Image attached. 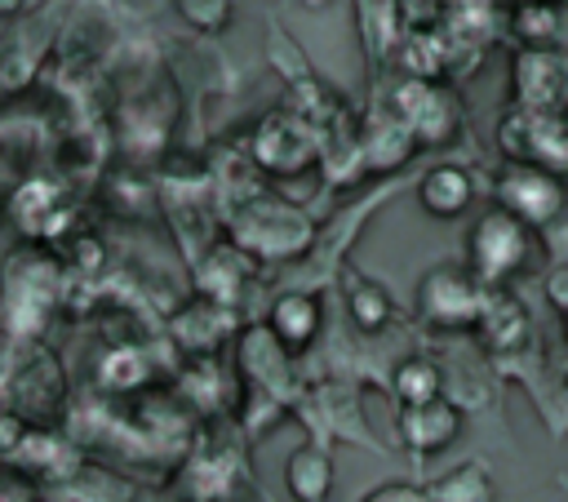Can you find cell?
Returning <instances> with one entry per match:
<instances>
[{
  "label": "cell",
  "mask_w": 568,
  "mask_h": 502,
  "mask_svg": "<svg viewBox=\"0 0 568 502\" xmlns=\"http://www.w3.org/2000/svg\"><path fill=\"white\" fill-rule=\"evenodd\" d=\"M532 253H537V227H528L501 204H488L466 231V267L488 289H506L532 262Z\"/></svg>",
  "instance_id": "cell-1"
},
{
  "label": "cell",
  "mask_w": 568,
  "mask_h": 502,
  "mask_svg": "<svg viewBox=\"0 0 568 502\" xmlns=\"http://www.w3.org/2000/svg\"><path fill=\"white\" fill-rule=\"evenodd\" d=\"M320 151H324V129L302 120L293 107H280V111L262 116L257 129L248 133L253 164L262 173H275V178H293V173L320 164Z\"/></svg>",
  "instance_id": "cell-2"
},
{
  "label": "cell",
  "mask_w": 568,
  "mask_h": 502,
  "mask_svg": "<svg viewBox=\"0 0 568 502\" xmlns=\"http://www.w3.org/2000/svg\"><path fill=\"white\" fill-rule=\"evenodd\" d=\"M488 284L470 271V267H457V262H444V267H430L422 280H417V293H413V307L426 324L435 329H475L479 315H484V302H488Z\"/></svg>",
  "instance_id": "cell-3"
},
{
  "label": "cell",
  "mask_w": 568,
  "mask_h": 502,
  "mask_svg": "<svg viewBox=\"0 0 568 502\" xmlns=\"http://www.w3.org/2000/svg\"><path fill=\"white\" fill-rule=\"evenodd\" d=\"M497 151L506 160H528V164H541V169L568 178V120H564V111L510 107L497 120Z\"/></svg>",
  "instance_id": "cell-4"
},
{
  "label": "cell",
  "mask_w": 568,
  "mask_h": 502,
  "mask_svg": "<svg viewBox=\"0 0 568 502\" xmlns=\"http://www.w3.org/2000/svg\"><path fill=\"white\" fill-rule=\"evenodd\" d=\"M493 204L510 209L515 218H524L528 227H546L564 213L568 204V182L541 164L528 160H506V169L493 182Z\"/></svg>",
  "instance_id": "cell-5"
},
{
  "label": "cell",
  "mask_w": 568,
  "mask_h": 502,
  "mask_svg": "<svg viewBox=\"0 0 568 502\" xmlns=\"http://www.w3.org/2000/svg\"><path fill=\"white\" fill-rule=\"evenodd\" d=\"M510 98L532 111H568V49L519 44L510 58Z\"/></svg>",
  "instance_id": "cell-6"
},
{
  "label": "cell",
  "mask_w": 568,
  "mask_h": 502,
  "mask_svg": "<svg viewBox=\"0 0 568 502\" xmlns=\"http://www.w3.org/2000/svg\"><path fill=\"white\" fill-rule=\"evenodd\" d=\"M386 107H390V111L413 129V138L426 142V147L457 138L462 107H457V98H453L444 84H435V80H426V76H404V80L390 89V102H386Z\"/></svg>",
  "instance_id": "cell-7"
},
{
  "label": "cell",
  "mask_w": 568,
  "mask_h": 502,
  "mask_svg": "<svg viewBox=\"0 0 568 502\" xmlns=\"http://www.w3.org/2000/svg\"><path fill=\"white\" fill-rule=\"evenodd\" d=\"M235 244L257 258H297L311 244V222L280 200H253L235 218Z\"/></svg>",
  "instance_id": "cell-8"
},
{
  "label": "cell",
  "mask_w": 568,
  "mask_h": 502,
  "mask_svg": "<svg viewBox=\"0 0 568 502\" xmlns=\"http://www.w3.org/2000/svg\"><path fill=\"white\" fill-rule=\"evenodd\" d=\"M457 435H462V409L453 400L435 395L422 404H399V440L408 444V453L417 458L444 453Z\"/></svg>",
  "instance_id": "cell-9"
},
{
  "label": "cell",
  "mask_w": 568,
  "mask_h": 502,
  "mask_svg": "<svg viewBox=\"0 0 568 502\" xmlns=\"http://www.w3.org/2000/svg\"><path fill=\"white\" fill-rule=\"evenodd\" d=\"M235 360L257 391H280V382L293 378V351L271 333V324H248L235 342Z\"/></svg>",
  "instance_id": "cell-10"
},
{
  "label": "cell",
  "mask_w": 568,
  "mask_h": 502,
  "mask_svg": "<svg viewBox=\"0 0 568 502\" xmlns=\"http://www.w3.org/2000/svg\"><path fill=\"white\" fill-rule=\"evenodd\" d=\"M266 324H271V333L297 355V351H306V347L320 338V329H324V307H320V298L306 293V289H284V293L271 302Z\"/></svg>",
  "instance_id": "cell-11"
},
{
  "label": "cell",
  "mask_w": 568,
  "mask_h": 502,
  "mask_svg": "<svg viewBox=\"0 0 568 502\" xmlns=\"http://www.w3.org/2000/svg\"><path fill=\"white\" fill-rule=\"evenodd\" d=\"M359 151H364V164H368V169L390 173V169H399V164L417 151V138H413V129H408L390 107H382L377 120H368V124L359 129Z\"/></svg>",
  "instance_id": "cell-12"
},
{
  "label": "cell",
  "mask_w": 568,
  "mask_h": 502,
  "mask_svg": "<svg viewBox=\"0 0 568 502\" xmlns=\"http://www.w3.org/2000/svg\"><path fill=\"white\" fill-rule=\"evenodd\" d=\"M417 204L430 218H462L475 204V178L462 164H430L417 178Z\"/></svg>",
  "instance_id": "cell-13"
},
{
  "label": "cell",
  "mask_w": 568,
  "mask_h": 502,
  "mask_svg": "<svg viewBox=\"0 0 568 502\" xmlns=\"http://www.w3.org/2000/svg\"><path fill=\"white\" fill-rule=\"evenodd\" d=\"M337 466L324 444H297L284 462V489L293 502H324L333 493Z\"/></svg>",
  "instance_id": "cell-14"
},
{
  "label": "cell",
  "mask_w": 568,
  "mask_h": 502,
  "mask_svg": "<svg viewBox=\"0 0 568 502\" xmlns=\"http://www.w3.org/2000/svg\"><path fill=\"white\" fill-rule=\"evenodd\" d=\"M479 342L488 351H519V342L528 338V311L524 302H515L506 289H493L488 302H484V315L475 324Z\"/></svg>",
  "instance_id": "cell-15"
},
{
  "label": "cell",
  "mask_w": 568,
  "mask_h": 502,
  "mask_svg": "<svg viewBox=\"0 0 568 502\" xmlns=\"http://www.w3.org/2000/svg\"><path fill=\"white\" fill-rule=\"evenodd\" d=\"M231 320H226V302H213V298H195L186 311H178L173 320V333L186 351H213L222 338H226Z\"/></svg>",
  "instance_id": "cell-16"
},
{
  "label": "cell",
  "mask_w": 568,
  "mask_h": 502,
  "mask_svg": "<svg viewBox=\"0 0 568 502\" xmlns=\"http://www.w3.org/2000/svg\"><path fill=\"white\" fill-rule=\"evenodd\" d=\"M426 498L430 502H493L497 484H493V471L470 458V462H457L444 475H435L426 484Z\"/></svg>",
  "instance_id": "cell-17"
},
{
  "label": "cell",
  "mask_w": 568,
  "mask_h": 502,
  "mask_svg": "<svg viewBox=\"0 0 568 502\" xmlns=\"http://www.w3.org/2000/svg\"><path fill=\"white\" fill-rule=\"evenodd\" d=\"M390 391L399 404H422V400H435L444 395V369L430 360V355H408L395 364L390 373Z\"/></svg>",
  "instance_id": "cell-18"
},
{
  "label": "cell",
  "mask_w": 568,
  "mask_h": 502,
  "mask_svg": "<svg viewBox=\"0 0 568 502\" xmlns=\"http://www.w3.org/2000/svg\"><path fill=\"white\" fill-rule=\"evenodd\" d=\"M510 27L524 44H559L564 9H559V0H515Z\"/></svg>",
  "instance_id": "cell-19"
},
{
  "label": "cell",
  "mask_w": 568,
  "mask_h": 502,
  "mask_svg": "<svg viewBox=\"0 0 568 502\" xmlns=\"http://www.w3.org/2000/svg\"><path fill=\"white\" fill-rule=\"evenodd\" d=\"M346 311H351V320H355L364 333H377V329L390 324L395 302H390L386 284L364 280V275H351V284H346Z\"/></svg>",
  "instance_id": "cell-20"
},
{
  "label": "cell",
  "mask_w": 568,
  "mask_h": 502,
  "mask_svg": "<svg viewBox=\"0 0 568 502\" xmlns=\"http://www.w3.org/2000/svg\"><path fill=\"white\" fill-rule=\"evenodd\" d=\"M288 107L302 116V120H311L315 129H333L337 124V116H342V98L320 80V76H306V80H297V84H288Z\"/></svg>",
  "instance_id": "cell-21"
},
{
  "label": "cell",
  "mask_w": 568,
  "mask_h": 502,
  "mask_svg": "<svg viewBox=\"0 0 568 502\" xmlns=\"http://www.w3.org/2000/svg\"><path fill=\"white\" fill-rule=\"evenodd\" d=\"M266 62H271V71H275L284 84H297V80L315 76L311 62H306V53H302V44H297L275 18L266 22Z\"/></svg>",
  "instance_id": "cell-22"
},
{
  "label": "cell",
  "mask_w": 568,
  "mask_h": 502,
  "mask_svg": "<svg viewBox=\"0 0 568 502\" xmlns=\"http://www.w3.org/2000/svg\"><path fill=\"white\" fill-rule=\"evenodd\" d=\"M173 13L200 36H222L235 22V0H173Z\"/></svg>",
  "instance_id": "cell-23"
},
{
  "label": "cell",
  "mask_w": 568,
  "mask_h": 502,
  "mask_svg": "<svg viewBox=\"0 0 568 502\" xmlns=\"http://www.w3.org/2000/svg\"><path fill=\"white\" fill-rule=\"evenodd\" d=\"M146 355L138 351V347H115L106 360H102V369H98V378H102V386H111V391H133V386H142L146 382Z\"/></svg>",
  "instance_id": "cell-24"
},
{
  "label": "cell",
  "mask_w": 568,
  "mask_h": 502,
  "mask_svg": "<svg viewBox=\"0 0 568 502\" xmlns=\"http://www.w3.org/2000/svg\"><path fill=\"white\" fill-rule=\"evenodd\" d=\"M359 502H430L422 484H408V480H386L377 489H368Z\"/></svg>",
  "instance_id": "cell-25"
},
{
  "label": "cell",
  "mask_w": 568,
  "mask_h": 502,
  "mask_svg": "<svg viewBox=\"0 0 568 502\" xmlns=\"http://www.w3.org/2000/svg\"><path fill=\"white\" fill-rule=\"evenodd\" d=\"M546 298H550L555 311H568V262L546 271Z\"/></svg>",
  "instance_id": "cell-26"
},
{
  "label": "cell",
  "mask_w": 568,
  "mask_h": 502,
  "mask_svg": "<svg viewBox=\"0 0 568 502\" xmlns=\"http://www.w3.org/2000/svg\"><path fill=\"white\" fill-rule=\"evenodd\" d=\"M27 13V0H0V22H13Z\"/></svg>",
  "instance_id": "cell-27"
},
{
  "label": "cell",
  "mask_w": 568,
  "mask_h": 502,
  "mask_svg": "<svg viewBox=\"0 0 568 502\" xmlns=\"http://www.w3.org/2000/svg\"><path fill=\"white\" fill-rule=\"evenodd\" d=\"M559 409H564V418H568V373H564V382H559Z\"/></svg>",
  "instance_id": "cell-28"
},
{
  "label": "cell",
  "mask_w": 568,
  "mask_h": 502,
  "mask_svg": "<svg viewBox=\"0 0 568 502\" xmlns=\"http://www.w3.org/2000/svg\"><path fill=\"white\" fill-rule=\"evenodd\" d=\"M297 4H302V9H315V13H320V9H328L333 0H297Z\"/></svg>",
  "instance_id": "cell-29"
},
{
  "label": "cell",
  "mask_w": 568,
  "mask_h": 502,
  "mask_svg": "<svg viewBox=\"0 0 568 502\" xmlns=\"http://www.w3.org/2000/svg\"><path fill=\"white\" fill-rule=\"evenodd\" d=\"M564 320H559V329H564V342H568V311H559Z\"/></svg>",
  "instance_id": "cell-30"
},
{
  "label": "cell",
  "mask_w": 568,
  "mask_h": 502,
  "mask_svg": "<svg viewBox=\"0 0 568 502\" xmlns=\"http://www.w3.org/2000/svg\"><path fill=\"white\" fill-rule=\"evenodd\" d=\"M559 4H568V0H559Z\"/></svg>",
  "instance_id": "cell-31"
},
{
  "label": "cell",
  "mask_w": 568,
  "mask_h": 502,
  "mask_svg": "<svg viewBox=\"0 0 568 502\" xmlns=\"http://www.w3.org/2000/svg\"><path fill=\"white\" fill-rule=\"evenodd\" d=\"M564 120H568V111H564Z\"/></svg>",
  "instance_id": "cell-32"
}]
</instances>
